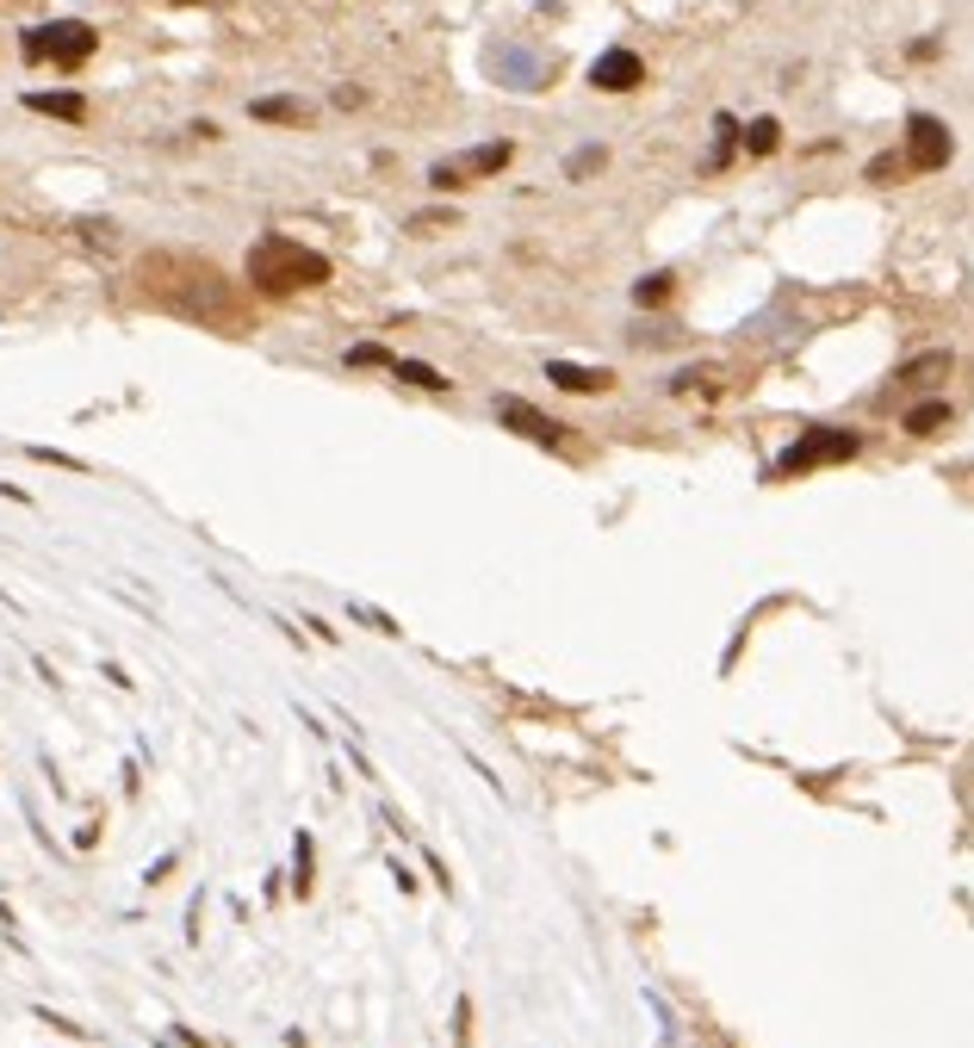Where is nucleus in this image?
I'll return each mask as SVG.
<instances>
[{
    "label": "nucleus",
    "instance_id": "obj_9",
    "mask_svg": "<svg viewBox=\"0 0 974 1048\" xmlns=\"http://www.w3.org/2000/svg\"><path fill=\"white\" fill-rule=\"evenodd\" d=\"M25 106L44 112V118H63V125H81V118H87V100L81 94H25Z\"/></svg>",
    "mask_w": 974,
    "mask_h": 1048
},
{
    "label": "nucleus",
    "instance_id": "obj_19",
    "mask_svg": "<svg viewBox=\"0 0 974 1048\" xmlns=\"http://www.w3.org/2000/svg\"><path fill=\"white\" fill-rule=\"evenodd\" d=\"M900 168H906V156H875L869 162V180H894Z\"/></svg>",
    "mask_w": 974,
    "mask_h": 1048
},
{
    "label": "nucleus",
    "instance_id": "obj_6",
    "mask_svg": "<svg viewBox=\"0 0 974 1048\" xmlns=\"http://www.w3.org/2000/svg\"><path fill=\"white\" fill-rule=\"evenodd\" d=\"M497 416H504V428H516V435L540 440V447H559V435H566L552 416H540V409L521 404V397H497Z\"/></svg>",
    "mask_w": 974,
    "mask_h": 1048
},
{
    "label": "nucleus",
    "instance_id": "obj_10",
    "mask_svg": "<svg viewBox=\"0 0 974 1048\" xmlns=\"http://www.w3.org/2000/svg\"><path fill=\"white\" fill-rule=\"evenodd\" d=\"M509 156H516L509 143H485V149H472V156L459 162V174H466V180H472V174H504Z\"/></svg>",
    "mask_w": 974,
    "mask_h": 1048
},
{
    "label": "nucleus",
    "instance_id": "obj_14",
    "mask_svg": "<svg viewBox=\"0 0 974 1048\" xmlns=\"http://www.w3.org/2000/svg\"><path fill=\"white\" fill-rule=\"evenodd\" d=\"M397 378H410V385H423V392H447V378H441L435 366H423V361H397Z\"/></svg>",
    "mask_w": 974,
    "mask_h": 1048
},
{
    "label": "nucleus",
    "instance_id": "obj_20",
    "mask_svg": "<svg viewBox=\"0 0 974 1048\" xmlns=\"http://www.w3.org/2000/svg\"><path fill=\"white\" fill-rule=\"evenodd\" d=\"M299 893H311V838H299Z\"/></svg>",
    "mask_w": 974,
    "mask_h": 1048
},
{
    "label": "nucleus",
    "instance_id": "obj_17",
    "mask_svg": "<svg viewBox=\"0 0 974 1048\" xmlns=\"http://www.w3.org/2000/svg\"><path fill=\"white\" fill-rule=\"evenodd\" d=\"M385 361H392V354H385L379 342H354V347H348V366H385Z\"/></svg>",
    "mask_w": 974,
    "mask_h": 1048
},
{
    "label": "nucleus",
    "instance_id": "obj_16",
    "mask_svg": "<svg viewBox=\"0 0 974 1048\" xmlns=\"http://www.w3.org/2000/svg\"><path fill=\"white\" fill-rule=\"evenodd\" d=\"M937 373H950V354H919V361H912L900 378H912V385H925V378H937Z\"/></svg>",
    "mask_w": 974,
    "mask_h": 1048
},
{
    "label": "nucleus",
    "instance_id": "obj_5",
    "mask_svg": "<svg viewBox=\"0 0 974 1048\" xmlns=\"http://www.w3.org/2000/svg\"><path fill=\"white\" fill-rule=\"evenodd\" d=\"M640 81H645V63L633 50H602L590 63V87H602V94H633Z\"/></svg>",
    "mask_w": 974,
    "mask_h": 1048
},
{
    "label": "nucleus",
    "instance_id": "obj_3",
    "mask_svg": "<svg viewBox=\"0 0 974 1048\" xmlns=\"http://www.w3.org/2000/svg\"><path fill=\"white\" fill-rule=\"evenodd\" d=\"M863 454V435L857 428H807L783 459H776V478H801L814 466H838V459H857Z\"/></svg>",
    "mask_w": 974,
    "mask_h": 1048
},
{
    "label": "nucleus",
    "instance_id": "obj_1",
    "mask_svg": "<svg viewBox=\"0 0 974 1048\" xmlns=\"http://www.w3.org/2000/svg\"><path fill=\"white\" fill-rule=\"evenodd\" d=\"M249 280H255V292L286 298V292H299V286L330 280V255L304 249V242H292V236H261V242L249 249Z\"/></svg>",
    "mask_w": 974,
    "mask_h": 1048
},
{
    "label": "nucleus",
    "instance_id": "obj_13",
    "mask_svg": "<svg viewBox=\"0 0 974 1048\" xmlns=\"http://www.w3.org/2000/svg\"><path fill=\"white\" fill-rule=\"evenodd\" d=\"M733 143H739V118H714V168H726L733 162Z\"/></svg>",
    "mask_w": 974,
    "mask_h": 1048
},
{
    "label": "nucleus",
    "instance_id": "obj_18",
    "mask_svg": "<svg viewBox=\"0 0 974 1048\" xmlns=\"http://www.w3.org/2000/svg\"><path fill=\"white\" fill-rule=\"evenodd\" d=\"M602 162H609V149H578V156H571V180H583V174H597L602 168Z\"/></svg>",
    "mask_w": 974,
    "mask_h": 1048
},
{
    "label": "nucleus",
    "instance_id": "obj_12",
    "mask_svg": "<svg viewBox=\"0 0 974 1048\" xmlns=\"http://www.w3.org/2000/svg\"><path fill=\"white\" fill-rule=\"evenodd\" d=\"M739 137H745V149H752V156H776V143H783V125H776V118H752V125H745Z\"/></svg>",
    "mask_w": 974,
    "mask_h": 1048
},
{
    "label": "nucleus",
    "instance_id": "obj_4",
    "mask_svg": "<svg viewBox=\"0 0 974 1048\" xmlns=\"http://www.w3.org/2000/svg\"><path fill=\"white\" fill-rule=\"evenodd\" d=\"M950 156H956V137H950V125H943V118H931V112H912V118H906V168L937 174Z\"/></svg>",
    "mask_w": 974,
    "mask_h": 1048
},
{
    "label": "nucleus",
    "instance_id": "obj_2",
    "mask_svg": "<svg viewBox=\"0 0 974 1048\" xmlns=\"http://www.w3.org/2000/svg\"><path fill=\"white\" fill-rule=\"evenodd\" d=\"M94 50H100V32L87 19H50V25H32V32H25V56H32V63L81 69Z\"/></svg>",
    "mask_w": 974,
    "mask_h": 1048
},
{
    "label": "nucleus",
    "instance_id": "obj_7",
    "mask_svg": "<svg viewBox=\"0 0 974 1048\" xmlns=\"http://www.w3.org/2000/svg\"><path fill=\"white\" fill-rule=\"evenodd\" d=\"M547 378L559 392H609L614 385V373H602V366H571V361H552Z\"/></svg>",
    "mask_w": 974,
    "mask_h": 1048
},
{
    "label": "nucleus",
    "instance_id": "obj_15",
    "mask_svg": "<svg viewBox=\"0 0 974 1048\" xmlns=\"http://www.w3.org/2000/svg\"><path fill=\"white\" fill-rule=\"evenodd\" d=\"M664 298H671V273H645L633 286V304H664Z\"/></svg>",
    "mask_w": 974,
    "mask_h": 1048
},
{
    "label": "nucleus",
    "instance_id": "obj_8",
    "mask_svg": "<svg viewBox=\"0 0 974 1048\" xmlns=\"http://www.w3.org/2000/svg\"><path fill=\"white\" fill-rule=\"evenodd\" d=\"M255 118H261V125H311V106H304V100H286V94H273V100H255Z\"/></svg>",
    "mask_w": 974,
    "mask_h": 1048
},
{
    "label": "nucleus",
    "instance_id": "obj_11",
    "mask_svg": "<svg viewBox=\"0 0 974 1048\" xmlns=\"http://www.w3.org/2000/svg\"><path fill=\"white\" fill-rule=\"evenodd\" d=\"M937 428H950V404H943V397L906 409V435H937Z\"/></svg>",
    "mask_w": 974,
    "mask_h": 1048
}]
</instances>
